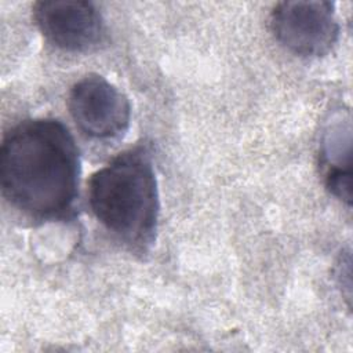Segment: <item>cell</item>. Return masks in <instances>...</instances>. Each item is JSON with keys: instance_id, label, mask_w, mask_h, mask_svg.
<instances>
[{"instance_id": "6da1fadb", "label": "cell", "mask_w": 353, "mask_h": 353, "mask_svg": "<svg viewBox=\"0 0 353 353\" xmlns=\"http://www.w3.org/2000/svg\"><path fill=\"white\" fill-rule=\"evenodd\" d=\"M80 154L69 128L57 119L14 125L0 149L3 197L34 221L68 219L79 196Z\"/></svg>"}, {"instance_id": "7a4b0ae2", "label": "cell", "mask_w": 353, "mask_h": 353, "mask_svg": "<svg viewBox=\"0 0 353 353\" xmlns=\"http://www.w3.org/2000/svg\"><path fill=\"white\" fill-rule=\"evenodd\" d=\"M88 203L108 232L130 250L146 252L156 239L160 210L148 149H128L95 171L88 183Z\"/></svg>"}, {"instance_id": "3957f363", "label": "cell", "mask_w": 353, "mask_h": 353, "mask_svg": "<svg viewBox=\"0 0 353 353\" xmlns=\"http://www.w3.org/2000/svg\"><path fill=\"white\" fill-rule=\"evenodd\" d=\"M274 39L299 57H324L338 41L339 23L331 1H281L269 17Z\"/></svg>"}, {"instance_id": "277c9868", "label": "cell", "mask_w": 353, "mask_h": 353, "mask_svg": "<svg viewBox=\"0 0 353 353\" xmlns=\"http://www.w3.org/2000/svg\"><path fill=\"white\" fill-rule=\"evenodd\" d=\"M68 106L77 128L92 139H116L128 130V98L99 74H87L74 83Z\"/></svg>"}, {"instance_id": "5b68a950", "label": "cell", "mask_w": 353, "mask_h": 353, "mask_svg": "<svg viewBox=\"0 0 353 353\" xmlns=\"http://www.w3.org/2000/svg\"><path fill=\"white\" fill-rule=\"evenodd\" d=\"M33 19L46 40L62 51H91L105 39L103 19L91 1H37L33 6Z\"/></svg>"}, {"instance_id": "8992f818", "label": "cell", "mask_w": 353, "mask_h": 353, "mask_svg": "<svg viewBox=\"0 0 353 353\" xmlns=\"http://www.w3.org/2000/svg\"><path fill=\"white\" fill-rule=\"evenodd\" d=\"M325 185L328 190L350 205L352 203V178L350 167H331L325 175Z\"/></svg>"}]
</instances>
